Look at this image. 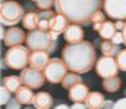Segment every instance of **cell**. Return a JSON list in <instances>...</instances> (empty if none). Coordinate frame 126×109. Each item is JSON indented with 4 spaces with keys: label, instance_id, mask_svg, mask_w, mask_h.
<instances>
[{
    "label": "cell",
    "instance_id": "cell-5",
    "mask_svg": "<svg viewBox=\"0 0 126 109\" xmlns=\"http://www.w3.org/2000/svg\"><path fill=\"white\" fill-rule=\"evenodd\" d=\"M29 48L23 47V45H15L10 47L4 57V61L6 64V67L13 69V70H23L27 68V65L29 64Z\"/></svg>",
    "mask_w": 126,
    "mask_h": 109
},
{
    "label": "cell",
    "instance_id": "cell-27",
    "mask_svg": "<svg viewBox=\"0 0 126 109\" xmlns=\"http://www.w3.org/2000/svg\"><path fill=\"white\" fill-rule=\"evenodd\" d=\"M103 21H106V15H105L101 10L96 12L92 16V25L93 24H102Z\"/></svg>",
    "mask_w": 126,
    "mask_h": 109
},
{
    "label": "cell",
    "instance_id": "cell-24",
    "mask_svg": "<svg viewBox=\"0 0 126 109\" xmlns=\"http://www.w3.org/2000/svg\"><path fill=\"white\" fill-rule=\"evenodd\" d=\"M10 93L12 92H10L5 85L1 84V86H0V104L1 105H6V103L12 99V98H10Z\"/></svg>",
    "mask_w": 126,
    "mask_h": 109
},
{
    "label": "cell",
    "instance_id": "cell-20",
    "mask_svg": "<svg viewBox=\"0 0 126 109\" xmlns=\"http://www.w3.org/2000/svg\"><path fill=\"white\" fill-rule=\"evenodd\" d=\"M23 26L28 30H34L38 29V24H39V14L34 13V12H29L27 14H24L23 19H22Z\"/></svg>",
    "mask_w": 126,
    "mask_h": 109
},
{
    "label": "cell",
    "instance_id": "cell-26",
    "mask_svg": "<svg viewBox=\"0 0 126 109\" xmlns=\"http://www.w3.org/2000/svg\"><path fill=\"white\" fill-rule=\"evenodd\" d=\"M35 3L39 10H48L54 6V0H37Z\"/></svg>",
    "mask_w": 126,
    "mask_h": 109
},
{
    "label": "cell",
    "instance_id": "cell-12",
    "mask_svg": "<svg viewBox=\"0 0 126 109\" xmlns=\"http://www.w3.org/2000/svg\"><path fill=\"white\" fill-rule=\"evenodd\" d=\"M85 36V31L81 28L79 24H72L69 25L66 31L63 33V38L68 43V44H75V43H79L83 40Z\"/></svg>",
    "mask_w": 126,
    "mask_h": 109
},
{
    "label": "cell",
    "instance_id": "cell-4",
    "mask_svg": "<svg viewBox=\"0 0 126 109\" xmlns=\"http://www.w3.org/2000/svg\"><path fill=\"white\" fill-rule=\"evenodd\" d=\"M24 8L18 1L14 0H5L0 5V21L4 26L16 25L24 16Z\"/></svg>",
    "mask_w": 126,
    "mask_h": 109
},
{
    "label": "cell",
    "instance_id": "cell-29",
    "mask_svg": "<svg viewBox=\"0 0 126 109\" xmlns=\"http://www.w3.org/2000/svg\"><path fill=\"white\" fill-rule=\"evenodd\" d=\"M20 105H22V103H20L16 98H12L8 103H6V108L8 109H18V108H20Z\"/></svg>",
    "mask_w": 126,
    "mask_h": 109
},
{
    "label": "cell",
    "instance_id": "cell-38",
    "mask_svg": "<svg viewBox=\"0 0 126 109\" xmlns=\"http://www.w3.org/2000/svg\"><path fill=\"white\" fill-rule=\"evenodd\" d=\"M34 1H37V0H34Z\"/></svg>",
    "mask_w": 126,
    "mask_h": 109
},
{
    "label": "cell",
    "instance_id": "cell-15",
    "mask_svg": "<svg viewBox=\"0 0 126 109\" xmlns=\"http://www.w3.org/2000/svg\"><path fill=\"white\" fill-rule=\"evenodd\" d=\"M33 105L37 109H49L53 105V98L47 92H40L34 95Z\"/></svg>",
    "mask_w": 126,
    "mask_h": 109
},
{
    "label": "cell",
    "instance_id": "cell-23",
    "mask_svg": "<svg viewBox=\"0 0 126 109\" xmlns=\"http://www.w3.org/2000/svg\"><path fill=\"white\" fill-rule=\"evenodd\" d=\"M78 83H82V78L78 75V73H67L66 77L63 78V80L61 82L62 84V88L64 89H71L72 86H75L76 84Z\"/></svg>",
    "mask_w": 126,
    "mask_h": 109
},
{
    "label": "cell",
    "instance_id": "cell-11",
    "mask_svg": "<svg viewBox=\"0 0 126 109\" xmlns=\"http://www.w3.org/2000/svg\"><path fill=\"white\" fill-rule=\"evenodd\" d=\"M49 54L47 51H42V50H35L33 53H30L29 57V65L35 69L39 70H44V68L49 63Z\"/></svg>",
    "mask_w": 126,
    "mask_h": 109
},
{
    "label": "cell",
    "instance_id": "cell-19",
    "mask_svg": "<svg viewBox=\"0 0 126 109\" xmlns=\"http://www.w3.org/2000/svg\"><path fill=\"white\" fill-rule=\"evenodd\" d=\"M102 86L103 89L107 93H116L120 86H121V79L117 77V75H112V77L109 78H103L102 82Z\"/></svg>",
    "mask_w": 126,
    "mask_h": 109
},
{
    "label": "cell",
    "instance_id": "cell-3",
    "mask_svg": "<svg viewBox=\"0 0 126 109\" xmlns=\"http://www.w3.org/2000/svg\"><path fill=\"white\" fill-rule=\"evenodd\" d=\"M27 47L32 50H42V51H47L48 54L54 53L57 49V40L52 39L49 30L44 31L40 29H34V30H29L27 34Z\"/></svg>",
    "mask_w": 126,
    "mask_h": 109
},
{
    "label": "cell",
    "instance_id": "cell-31",
    "mask_svg": "<svg viewBox=\"0 0 126 109\" xmlns=\"http://www.w3.org/2000/svg\"><path fill=\"white\" fill-rule=\"evenodd\" d=\"M125 109L126 108V98H121L117 102H115L113 104V109Z\"/></svg>",
    "mask_w": 126,
    "mask_h": 109
},
{
    "label": "cell",
    "instance_id": "cell-9",
    "mask_svg": "<svg viewBox=\"0 0 126 109\" xmlns=\"http://www.w3.org/2000/svg\"><path fill=\"white\" fill-rule=\"evenodd\" d=\"M103 10L115 20H126V0H103Z\"/></svg>",
    "mask_w": 126,
    "mask_h": 109
},
{
    "label": "cell",
    "instance_id": "cell-10",
    "mask_svg": "<svg viewBox=\"0 0 126 109\" xmlns=\"http://www.w3.org/2000/svg\"><path fill=\"white\" fill-rule=\"evenodd\" d=\"M25 40H27V34L24 33V30H22L18 26H9L3 38L4 44L9 48L15 45H22Z\"/></svg>",
    "mask_w": 126,
    "mask_h": 109
},
{
    "label": "cell",
    "instance_id": "cell-25",
    "mask_svg": "<svg viewBox=\"0 0 126 109\" xmlns=\"http://www.w3.org/2000/svg\"><path fill=\"white\" fill-rule=\"evenodd\" d=\"M116 61L120 70L126 72V49H122L119 51V54L116 55Z\"/></svg>",
    "mask_w": 126,
    "mask_h": 109
},
{
    "label": "cell",
    "instance_id": "cell-18",
    "mask_svg": "<svg viewBox=\"0 0 126 109\" xmlns=\"http://www.w3.org/2000/svg\"><path fill=\"white\" fill-rule=\"evenodd\" d=\"M120 50L121 49L119 44H115L111 39H103V41L101 43V51L106 57H116Z\"/></svg>",
    "mask_w": 126,
    "mask_h": 109
},
{
    "label": "cell",
    "instance_id": "cell-32",
    "mask_svg": "<svg viewBox=\"0 0 126 109\" xmlns=\"http://www.w3.org/2000/svg\"><path fill=\"white\" fill-rule=\"evenodd\" d=\"M71 108H73V109H85V108H87V105H86V103L85 102H75V104H73Z\"/></svg>",
    "mask_w": 126,
    "mask_h": 109
},
{
    "label": "cell",
    "instance_id": "cell-6",
    "mask_svg": "<svg viewBox=\"0 0 126 109\" xmlns=\"http://www.w3.org/2000/svg\"><path fill=\"white\" fill-rule=\"evenodd\" d=\"M68 67L64 63L63 59L59 58H50L48 65L44 68V75L46 79L50 84H58L63 80V78L66 77V74L68 73Z\"/></svg>",
    "mask_w": 126,
    "mask_h": 109
},
{
    "label": "cell",
    "instance_id": "cell-13",
    "mask_svg": "<svg viewBox=\"0 0 126 109\" xmlns=\"http://www.w3.org/2000/svg\"><path fill=\"white\" fill-rule=\"evenodd\" d=\"M88 94H90V88L83 83H78L75 86H72L71 89H68V98L73 103L85 102Z\"/></svg>",
    "mask_w": 126,
    "mask_h": 109
},
{
    "label": "cell",
    "instance_id": "cell-21",
    "mask_svg": "<svg viewBox=\"0 0 126 109\" xmlns=\"http://www.w3.org/2000/svg\"><path fill=\"white\" fill-rule=\"evenodd\" d=\"M1 84L5 85L12 93H15L20 86H22L23 80H22L20 77H16V75H6V77L3 78Z\"/></svg>",
    "mask_w": 126,
    "mask_h": 109
},
{
    "label": "cell",
    "instance_id": "cell-8",
    "mask_svg": "<svg viewBox=\"0 0 126 109\" xmlns=\"http://www.w3.org/2000/svg\"><path fill=\"white\" fill-rule=\"evenodd\" d=\"M94 69H96L97 75L101 78H109L112 75H117V72L120 70L116 59L113 57H106V55L101 57L96 61Z\"/></svg>",
    "mask_w": 126,
    "mask_h": 109
},
{
    "label": "cell",
    "instance_id": "cell-37",
    "mask_svg": "<svg viewBox=\"0 0 126 109\" xmlns=\"http://www.w3.org/2000/svg\"><path fill=\"white\" fill-rule=\"evenodd\" d=\"M1 1H5V0H1Z\"/></svg>",
    "mask_w": 126,
    "mask_h": 109
},
{
    "label": "cell",
    "instance_id": "cell-17",
    "mask_svg": "<svg viewBox=\"0 0 126 109\" xmlns=\"http://www.w3.org/2000/svg\"><path fill=\"white\" fill-rule=\"evenodd\" d=\"M34 93L32 90V88L27 85H22L20 88L15 92V98L22 103V104H33V100H34Z\"/></svg>",
    "mask_w": 126,
    "mask_h": 109
},
{
    "label": "cell",
    "instance_id": "cell-35",
    "mask_svg": "<svg viewBox=\"0 0 126 109\" xmlns=\"http://www.w3.org/2000/svg\"><path fill=\"white\" fill-rule=\"evenodd\" d=\"M122 35H124V44L126 45V21H125V26L122 29Z\"/></svg>",
    "mask_w": 126,
    "mask_h": 109
},
{
    "label": "cell",
    "instance_id": "cell-14",
    "mask_svg": "<svg viewBox=\"0 0 126 109\" xmlns=\"http://www.w3.org/2000/svg\"><path fill=\"white\" fill-rule=\"evenodd\" d=\"M71 21L62 14H56L52 20L49 21V31L57 33V34H63L66 31V29L69 26Z\"/></svg>",
    "mask_w": 126,
    "mask_h": 109
},
{
    "label": "cell",
    "instance_id": "cell-2",
    "mask_svg": "<svg viewBox=\"0 0 126 109\" xmlns=\"http://www.w3.org/2000/svg\"><path fill=\"white\" fill-rule=\"evenodd\" d=\"M62 59L64 60L71 72L85 74L96 65L97 55L91 43L82 40L75 44H68L63 48Z\"/></svg>",
    "mask_w": 126,
    "mask_h": 109
},
{
    "label": "cell",
    "instance_id": "cell-16",
    "mask_svg": "<svg viewBox=\"0 0 126 109\" xmlns=\"http://www.w3.org/2000/svg\"><path fill=\"white\" fill-rule=\"evenodd\" d=\"M105 97L103 94H101L100 92H90V94L86 98V105L90 109H100L103 108V103H105Z\"/></svg>",
    "mask_w": 126,
    "mask_h": 109
},
{
    "label": "cell",
    "instance_id": "cell-7",
    "mask_svg": "<svg viewBox=\"0 0 126 109\" xmlns=\"http://www.w3.org/2000/svg\"><path fill=\"white\" fill-rule=\"evenodd\" d=\"M20 78L23 80V84L29 86L32 89H38L40 86H43L46 79V75L43 70L35 69L33 67H27L20 73Z\"/></svg>",
    "mask_w": 126,
    "mask_h": 109
},
{
    "label": "cell",
    "instance_id": "cell-22",
    "mask_svg": "<svg viewBox=\"0 0 126 109\" xmlns=\"http://www.w3.org/2000/svg\"><path fill=\"white\" fill-rule=\"evenodd\" d=\"M116 31H117V29L115 26V23H112L111 20H106L101 24V28L98 30V35L102 39H111Z\"/></svg>",
    "mask_w": 126,
    "mask_h": 109
},
{
    "label": "cell",
    "instance_id": "cell-30",
    "mask_svg": "<svg viewBox=\"0 0 126 109\" xmlns=\"http://www.w3.org/2000/svg\"><path fill=\"white\" fill-rule=\"evenodd\" d=\"M111 40L115 43V44H121V43H124V35H122V31H116L115 33V35L111 38Z\"/></svg>",
    "mask_w": 126,
    "mask_h": 109
},
{
    "label": "cell",
    "instance_id": "cell-34",
    "mask_svg": "<svg viewBox=\"0 0 126 109\" xmlns=\"http://www.w3.org/2000/svg\"><path fill=\"white\" fill-rule=\"evenodd\" d=\"M113 102L112 100H105L103 103V108H113Z\"/></svg>",
    "mask_w": 126,
    "mask_h": 109
},
{
    "label": "cell",
    "instance_id": "cell-33",
    "mask_svg": "<svg viewBox=\"0 0 126 109\" xmlns=\"http://www.w3.org/2000/svg\"><path fill=\"white\" fill-rule=\"evenodd\" d=\"M115 26H116V29H117V30L122 31V29H124V26H125V23H124L122 20H117L116 23H115Z\"/></svg>",
    "mask_w": 126,
    "mask_h": 109
},
{
    "label": "cell",
    "instance_id": "cell-36",
    "mask_svg": "<svg viewBox=\"0 0 126 109\" xmlns=\"http://www.w3.org/2000/svg\"><path fill=\"white\" fill-rule=\"evenodd\" d=\"M56 108H57V109H61V108H62V109H67V108H69V107H68L67 104H59V105H57Z\"/></svg>",
    "mask_w": 126,
    "mask_h": 109
},
{
    "label": "cell",
    "instance_id": "cell-1",
    "mask_svg": "<svg viewBox=\"0 0 126 109\" xmlns=\"http://www.w3.org/2000/svg\"><path fill=\"white\" fill-rule=\"evenodd\" d=\"M103 0H54L56 13L64 15L72 24L90 25L93 14L101 10Z\"/></svg>",
    "mask_w": 126,
    "mask_h": 109
},
{
    "label": "cell",
    "instance_id": "cell-28",
    "mask_svg": "<svg viewBox=\"0 0 126 109\" xmlns=\"http://www.w3.org/2000/svg\"><path fill=\"white\" fill-rule=\"evenodd\" d=\"M38 14H39V19H43V20H48V21H50L52 18H53L57 13H54L52 9H48V10H40Z\"/></svg>",
    "mask_w": 126,
    "mask_h": 109
}]
</instances>
